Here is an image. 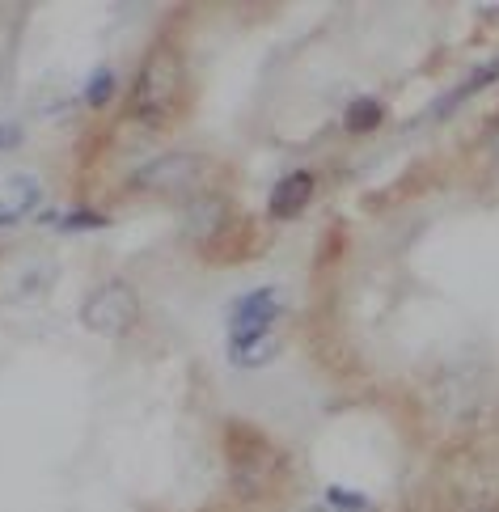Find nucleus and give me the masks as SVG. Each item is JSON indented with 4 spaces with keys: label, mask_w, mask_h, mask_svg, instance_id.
Returning a JSON list of instances; mask_svg holds the SVG:
<instances>
[{
    "label": "nucleus",
    "mask_w": 499,
    "mask_h": 512,
    "mask_svg": "<svg viewBox=\"0 0 499 512\" xmlns=\"http://www.w3.org/2000/svg\"><path fill=\"white\" fill-rule=\"evenodd\" d=\"M182 85H187V77H182V56L174 47L157 43L149 51V60H144L136 72L127 111H132V119L144 127H165L182 106Z\"/></svg>",
    "instance_id": "obj_1"
},
{
    "label": "nucleus",
    "mask_w": 499,
    "mask_h": 512,
    "mask_svg": "<svg viewBox=\"0 0 499 512\" xmlns=\"http://www.w3.org/2000/svg\"><path fill=\"white\" fill-rule=\"evenodd\" d=\"M280 449H275L263 432H254L246 424L229 428V470H233V487L242 496H258L267 491V483L280 474Z\"/></svg>",
    "instance_id": "obj_2"
},
{
    "label": "nucleus",
    "mask_w": 499,
    "mask_h": 512,
    "mask_svg": "<svg viewBox=\"0 0 499 512\" xmlns=\"http://www.w3.org/2000/svg\"><path fill=\"white\" fill-rule=\"evenodd\" d=\"M136 322H140V297L123 280H110L81 301V326L102 339H123Z\"/></svg>",
    "instance_id": "obj_3"
},
{
    "label": "nucleus",
    "mask_w": 499,
    "mask_h": 512,
    "mask_svg": "<svg viewBox=\"0 0 499 512\" xmlns=\"http://www.w3.org/2000/svg\"><path fill=\"white\" fill-rule=\"evenodd\" d=\"M203 174H208V161L195 157V153H165L153 157L149 166H140L132 174V187L136 191H153V195H187L199 191Z\"/></svg>",
    "instance_id": "obj_4"
},
{
    "label": "nucleus",
    "mask_w": 499,
    "mask_h": 512,
    "mask_svg": "<svg viewBox=\"0 0 499 512\" xmlns=\"http://www.w3.org/2000/svg\"><path fill=\"white\" fill-rule=\"evenodd\" d=\"M284 314V297H280V288H258L250 292V297H242L233 305V314H229V331L233 339H254V335H267L275 322H280Z\"/></svg>",
    "instance_id": "obj_5"
},
{
    "label": "nucleus",
    "mask_w": 499,
    "mask_h": 512,
    "mask_svg": "<svg viewBox=\"0 0 499 512\" xmlns=\"http://www.w3.org/2000/svg\"><path fill=\"white\" fill-rule=\"evenodd\" d=\"M43 199V182L34 174H9L0 182V229H9L17 221H26V216L39 208Z\"/></svg>",
    "instance_id": "obj_6"
},
{
    "label": "nucleus",
    "mask_w": 499,
    "mask_h": 512,
    "mask_svg": "<svg viewBox=\"0 0 499 512\" xmlns=\"http://www.w3.org/2000/svg\"><path fill=\"white\" fill-rule=\"evenodd\" d=\"M309 199H313V174L297 170V174H288L275 182V191H271V216L275 221H292V216H301L309 208Z\"/></svg>",
    "instance_id": "obj_7"
},
{
    "label": "nucleus",
    "mask_w": 499,
    "mask_h": 512,
    "mask_svg": "<svg viewBox=\"0 0 499 512\" xmlns=\"http://www.w3.org/2000/svg\"><path fill=\"white\" fill-rule=\"evenodd\" d=\"M225 199L220 195H195L191 199V208H187V216H182V233L191 237V242H208V237H216L220 233V225H225Z\"/></svg>",
    "instance_id": "obj_8"
},
{
    "label": "nucleus",
    "mask_w": 499,
    "mask_h": 512,
    "mask_svg": "<svg viewBox=\"0 0 499 512\" xmlns=\"http://www.w3.org/2000/svg\"><path fill=\"white\" fill-rule=\"evenodd\" d=\"M280 335L267 331V335H254V339H229V360L237 369H267V364L280 356Z\"/></svg>",
    "instance_id": "obj_9"
},
{
    "label": "nucleus",
    "mask_w": 499,
    "mask_h": 512,
    "mask_svg": "<svg viewBox=\"0 0 499 512\" xmlns=\"http://www.w3.org/2000/svg\"><path fill=\"white\" fill-rule=\"evenodd\" d=\"M381 119H385V106H381L377 98H351L347 115H343L347 132H373V127H377Z\"/></svg>",
    "instance_id": "obj_10"
},
{
    "label": "nucleus",
    "mask_w": 499,
    "mask_h": 512,
    "mask_svg": "<svg viewBox=\"0 0 499 512\" xmlns=\"http://www.w3.org/2000/svg\"><path fill=\"white\" fill-rule=\"evenodd\" d=\"M43 221H51L55 229H68V233H77V229H106L110 225L102 212H89V208H81V212H51V216H43Z\"/></svg>",
    "instance_id": "obj_11"
},
{
    "label": "nucleus",
    "mask_w": 499,
    "mask_h": 512,
    "mask_svg": "<svg viewBox=\"0 0 499 512\" xmlns=\"http://www.w3.org/2000/svg\"><path fill=\"white\" fill-rule=\"evenodd\" d=\"M110 94H115V72L98 68L94 77H89V85H85V102H89V106H106Z\"/></svg>",
    "instance_id": "obj_12"
},
{
    "label": "nucleus",
    "mask_w": 499,
    "mask_h": 512,
    "mask_svg": "<svg viewBox=\"0 0 499 512\" xmlns=\"http://www.w3.org/2000/svg\"><path fill=\"white\" fill-rule=\"evenodd\" d=\"M326 496H330V504L343 508V512H364L368 508V500L360 496V491H347V487H330Z\"/></svg>",
    "instance_id": "obj_13"
},
{
    "label": "nucleus",
    "mask_w": 499,
    "mask_h": 512,
    "mask_svg": "<svg viewBox=\"0 0 499 512\" xmlns=\"http://www.w3.org/2000/svg\"><path fill=\"white\" fill-rule=\"evenodd\" d=\"M22 144V123H0V153Z\"/></svg>",
    "instance_id": "obj_14"
},
{
    "label": "nucleus",
    "mask_w": 499,
    "mask_h": 512,
    "mask_svg": "<svg viewBox=\"0 0 499 512\" xmlns=\"http://www.w3.org/2000/svg\"><path fill=\"white\" fill-rule=\"evenodd\" d=\"M301 512H326V508H301Z\"/></svg>",
    "instance_id": "obj_15"
},
{
    "label": "nucleus",
    "mask_w": 499,
    "mask_h": 512,
    "mask_svg": "<svg viewBox=\"0 0 499 512\" xmlns=\"http://www.w3.org/2000/svg\"><path fill=\"white\" fill-rule=\"evenodd\" d=\"M478 512H499V508H478Z\"/></svg>",
    "instance_id": "obj_16"
}]
</instances>
